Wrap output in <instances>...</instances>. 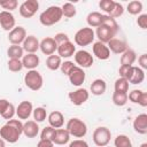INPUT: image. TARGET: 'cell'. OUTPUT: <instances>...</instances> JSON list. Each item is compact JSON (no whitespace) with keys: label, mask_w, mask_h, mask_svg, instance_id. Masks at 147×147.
Returning <instances> with one entry per match:
<instances>
[{"label":"cell","mask_w":147,"mask_h":147,"mask_svg":"<svg viewBox=\"0 0 147 147\" xmlns=\"http://www.w3.org/2000/svg\"><path fill=\"white\" fill-rule=\"evenodd\" d=\"M56 52H57V55L61 59H68V57H71V56L75 55V53H76V46L74 45V42H71L69 40L67 42H63V44L59 45Z\"/></svg>","instance_id":"19"},{"label":"cell","mask_w":147,"mask_h":147,"mask_svg":"<svg viewBox=\"0 0 147 147\" xmlns=\"http://www.w3.org/2000/svg\"><path fill=\"white\" fill-rule=\"evenodd\" d=\"M53 39H54V41L56 42L57 46L61 45V44H63V42H67V41L70 40L69 37H68V34H67V33H63V32H59V33H56V34L54 36Z\"/></svg>","instance_id":"44"},{"label":"cell","mask_w":147,"mask_h":147,"mask_svg":"<svg viewBox=\"0 0 147 147\" xmlns=\"http://www.w3.org/2000/svg\"><path fill=\"white\" fill-rule=\"evenodd\" d=\"M15 24H16L15 17L10 11H6V10L0 11V25L5 31L10 32L15 28Z\"/></svg>","instance_id":"13"},{"label":"cell","mask_w":147,"mask_h":147,"mask_svg":"<svg viewBox=\"0 0 147 147\" xmlns=\"http://www.w3.org/2000/svg\"><path fill=\"white\" fill-rule=\"evenodd\" d=\"M61 63H62V59H61L57 54L49 55V56L46 59V67H47L49 70H52V71H55V70L60 69Z\"/></svg>","instance_id":"30"},{"label":"cell","mask_w":147,"mask_h":147,"mask_svg":"<svg viewBox=\"0 0 147 147\" xmlns=\"http://www.w3.org/2000/svg\"><path fill=\"white\" fill-rule=\"evenodd\" d=\"M129 86H130V83L125 79V78H117L115 80V84H114V88H115V92H123V93H127L129 92Z\"/></svg>","instance_id":"35"},{"label":"cell","mask_w":147,"mask_h":147,"mask_svg":"<svg viewBox=\"0 0 147 147\" xmlns=\"http://www.w3.org/2000/svg\"><path fill=\"white\" fill-rule=\"evenodd\" d=\"M110 138H111V132L106 126H99V127H96L94 130L93 134H92L93 142L96 146H99V147L108 146V144L110 141Z\"/></svg>","instance_id":"6"},{"label":"cell","mask_w":147,"mask_h":147,"mask_svg":"<svg viewBox=\"0 0 147 147\" xmlns=\"http://www.w3.org/2000/svg\"><path fill=\"white\" fill-rule=\"evenodd\" d=\"M68 77H69L70 83H71L74 86L79 87V86H82V85H83V83L85 82L86 74H85L84 69H82V68H79V67L75 65V67L70 70V72L68 74Z\"/></svg>","instance_id":"10"},{"label":"cell","mask_w":147,"mask_h":147,"mask_svg":"<svg viewBox=\"0 0 147 147\" xmlns=\"http://www.w3.org/2000/svg\"><path fill=\"white\" fill-rule=\"evenodd\" d=\"M133 130L139 134H146L147 133V114L142 113L136 116L132 123Z\"/></svg>","instance_id":"20"},{"label":"cell","mask_w":147,"mask_h":147,"mask_svg":"<svg viewBox=\"0 0 147 147\" xmlns=\"http://www.w3.org/2000/svg\"><path fill=\"white\" fill-rule=\"evenodd\" d=\"M39 49L42 52V54L49 56V55H53V54L56 52L57 45H56V42L54 41V39H53L52 37H46V38H44V39L40 41V44H39Z\"/></svg>","instance_id":"18"},{"label":"cell","mask_w":147,"mask_h":147,"mask_svg":"<svg viewBox=\"0 0 147 147\" xmlns=\"http://www.w3.org/2000/svg\"><path fill=\"white\" fill-rule=\"evenodd\" d=\"M32 115H33V121L37 122V123H41L46 119L47 117V113H46V109L44 107H37L33 109L32 111Z\"/></svg>","instance_id":"36"},{"label":"cell","mask_w":147,"mask_h":147,"mask_svg":"<svg viewBox=\"0 0 147 147\" xmlns=\"http://www.w3.org/2000/svg\"><path fill=\"white\" fill-rule=\"evenodd\" d=\"M38 9H39V2L37 0H25L18 7L20 15L24 18H30L34 16Z\"/></svg>","instance_id":"7"},{"label":"cell","mask_w":147,"mask_h":147,"mask_svg":"<svg viewBox=\"0 0 147 147\" xmlns=\"http://www.w3.org/2000/svg\"><path fill=\"white\" fill-rule=\"evenodd\" d=\"M69 147H90L88 144L83 139H76L69 144Z\"/></svg>","instance_id":"49"},{"label":"cell","mask_w":147,"mask_h":147,"mask_svg":"<svg viewBox=\"0 0 147 147\" xmlns=\"http://www.w3.org/2000/svg\"><path fill=\"white\" fill-rule=\"evenodd\" d=\"M54 131L55 129H53L52 126H45L40 133V139L42 140H51L52 141V138H53V134H54Z\"/></svg>","instance_id":"43"},{"label":"cell","mask_w":147,"mask_h":147,"mask_svg":"<svg viewBox=\"0 0 147 147\" xmlns=\"http://www.w3.org/2000/svg\"><path fill=\"white\" fill-rule=\"evenodd\" d=\"M74 57H75V62H76L77 67H79V68H82V69L92 67V64H93V62H94L93 55H92L90 52L85 51V49H79V51H77V52L75 53Z\"/></svg>","instance_id":"8"},{"label":"cell","mask_w":147,"mask_h":147,"mask_svg":"<svg viewBox=\"0 0 147 147\" xmlns=\"http://www.w3.org/2000/svg\"><path fill=\"white\" fill-rule=\"evenodd\" d=\"M26 38V30L23 26H15L8 34V40L11 45H21Z\"/></svg>","instance_id":"11"},{"label":"cell","mask_w":147,"mask_h":147,"mask_svg":"<svg viewBox=\"0 0 147 147\" xmlns=\"http://www.w3.org/2000/svg\"><path fill=\"white\" fill-rule=\"evenodd\" d=\"M92 51H93L94 56L96 59H99V60H108L110 57V51H109V48L107 47L106 44H103L101 41L93 42Z\"/></svg>","instance_id":"15"},{"label":"cell","mask_w":147,"mask_h":147,"mask_svg":"<svg viewBox=\"0 0 147 147\" xmlns=\"http://www.w3.org/2000/svg\"><path fill=\"white\" fill-rule=\"evenodd\" d=\"M62 17H63V15H62L61 7L51 6L40 14L39 21L44 26H52V25L59 23Z\"/></svg>","instance_id":"2"},{"label":"cell","mask_w":147,"mask_h":147,"mask_svg":"<svg viewBox=\"0 0 147 147\" xmlns=\"http://www.w3.org/2000/svg\"><path fill=\"white\" fill-rule=\"evenodd\" d=\"M138 105H140L141 107H146L147 106V93L146 92H142L140 98H139V101H138Z\"/></svg>","instance_id":"51"},{"label":"cell","mask_w":147,"mask_h":147,"mask_svg":"<svg viewBox=\"0 0 147 147\" xmlns=\"http://www.w3.org/2000/svg\"><path fill=\"white\" fill-rule=\"evenodd\" d=\"M18 2L16 0H0V7H2L6 11H13L17 8Z\"/></svg>","instance_id":"40"},{"label":"cell","mask_w":147,"mask_h":147,"mask_svg":"<svg viewBox=\"0 0 147 147\" xmlns=\"http://www.w3.org/2000/svg\"><path fill=\"white\" fill-rule=\"evenodd\" d=\"M94 38L95 33L92 28H82L75 33L74 40L78 46H88L94 41Z\"/></svg>","instance_id":"5"},{"label":"cell","mask_w":147,"mask_h":147,"mask_svg":"<svg viewBox=\"0 0 147 147\" xmlns=\"http://www.w3.org/2000/svg\"><path fill=\"white\" fill-rule=\"evenodd\" d=\"M115 147H133L131 139L126 134H118L114 140Z\"/></svg>","instance_id":"34"},{"label":"cell","mask_w":147,"mask_h":147,"mask_svg":"<svg viewBox=\"0 0 147 147\" xmlns=\"http://www.w3.org/2000/svg\"><path fill=\"white\" fill-rule=\"evenodd\" d=\"M106 45L109 48V51L113 52L114 54H123L127 49L126 42L123 41V40H121V39H117V38H113Z\"/></svg>","instance_id":"24"},{"label":"cell","mask_w":147,"mask_h":147,"mask_svg":"<svg viewBox=\"0 0 147 147\" xmlns=\"http://www.w3.org/2000/svg\"><path fill=\"white\" fill-rule=\"evenodd\" d=\"M94 33H95V36L98 37L99 41H101V42H103V44H107L109 40H111V39L116 36L117 32H115L114 30L109 29L108 26L101 24L100 26L96 28V31H95Z\"/></svg>","instance_id":"14"},{"label":"cell","mask_w":147,"mask_h":147,"mask_svg":"<svg viewBox=\"0 0 147 147\" xmlns=\"http://www.w3.org/2000/svg\"><path fill=\"white\" fill-rule=\"evenodd\" d=\"M144 79H145V71L142 69H140L139 67L132 65L130 68L126 80L133 85H138V84H141L144 82Z\"/></svg>","instance_id":"16"},{"label":"cell","mask_w":147,"mask_h":147,"mask_svg":"<svg viewBox=\"0 0 147 147\" xmlns=\"http://www.w3.org/2000/svg\"><path fill=\"white\" fill-rule=\"evenodd\" d=\"M137 24H138L139 28H141L142 30L147 29V14H140V15H138Z\"/></svg>","instance_id":"47"},{"label":"cell","mask_w":147,"mask_h":147,"mask_svg":"<svg viewBox=\"0 0 147 147\" xmlns=\"http://www.w3.org/2000/svg\"><path fill=\"white\" fill-rule=\"evenodd\" d=\"M24 84L25 86L31 91H39L44 85V78L39 71L34 70H28V72L24 76Z\"/></svg>","instance_id":"4"},{"label":"cell","mask_w":147,"mask_h":147,"mask_svg":"<svg viewBox=\"0 0 147 147\" xmlns=\"http://www.w3.org/2000/svg\"><path fill=\"white\" fill-rule=\"evenodd\" d=\"M7 64H8L9 71H11V72H18V71H21L23 69L22 61L18 60V59H9Z\"/></svg>","instance_id":"39"},{"label":"cell","mask_w":147,"mask_h":147,"mask_svg":"<svg viewBox=\"0 0 147 147\" xmlns=\"http://www.w3.org/2000/svg\"><path fill=\"white\" fill-rule=\"evenodd\" d=\"M70 140V134L65 129H55L53 138H52V142L54 145H65L68 144Z\"/></svg>","instance_id":"25"},{"label":"cell","mask_w":147,"mask_h":147,"mask_svg":"<svg viewBox=\"0 0 147 147\" xmlns=\"http://www.w3.org/2000/svg\"><path fill=\"white\" fill-rule=\"evenodd\" d=\"M0 147H6V142L1 137H0Z\"/></svg>","instance_id":"52"},{"label":"cell","mask_w":147,"mask_h":147,"mask_svg":"<svg viewBox=\"0 0 147 147\" xmlns=\"http://www.w3.org/2000/svg\"><path fill=\"white\" fill-rule=\"evenodd\" d=\"M113 102L117 107H123L127 102V93L123 92H115L113 93Z\"/></svg>","instance_id":"33"},{"label":"cell","mask_w":147,"mask_h":147,"mask_svg":"<svg viewBox=\"0 0 147 147\" xmlns=\"http://www.w3.org/2000/svg\"><path fill=\"white\" fill-rule=\"evenodd\" d=\"M114 5H115V1L114 0H101L99 2V7L106 13V15H109L114 8Z\"/></svg>","instance_id":"41"},{"label":"cell","mask_w":147,"mask_h":147,"mask_svg":"<svg viewBox=\"0 0 147 147\" xmlns=\"http://www.w3.org/2000/svg\"><path fill=\"white\" fill-rule=\"evenodd\" d=\"M37 147H54V144L51 140H42V139H40L39 142L37 144Z\"/></svg>","instance_id":"50"},{"label":"cell","mask_w":147,"mask_h":147,"mask_svg":"<svg viewBox=\"0 0 147 147\" xmlns=\"http://www.w3.org/2000/svg\"><path fill=\"white\" fill-rule=\"evenodd\" d=\"M39 44L40 41L38 40V38L36 36L30 34V36H26L25 40L22 44V47H23V51L26 53H36L39 49Z\"/></svg>","instance_id":"23"},{"label":"cell","mask_w":147,"mask_h":147,"mask_svg":"<svg viewBox=\"0 0 147 147\" xmlns=\"http://www.w3.org/2000/svg\"><path fill=\"white\" fill-rule=\"evenodd\" d=\"M39 133V125L34 121H26L23 123V134L26 138H36Z\"/></svg>","instance_id":"26"},{"label":"cell","mask_w":147,"mask_h":147,"mask_svg":"<svg viewBox=\"0 0 147 147\" xmlns=\"http://www.w3.org/2000/svg\"><path fill=\"white\" fill-rule=\"evenodd\" d=\"M101 24L108 26L109 29L114 30L115 32H118V29H119L118 23L116 22L115 18H113V17H110V16H108V15H103V14H102V23H101Z\"/></svg>","instance_id":"38"},{"label":"cell","mask_w":147,"mask_h":147,"mask_svg":"<svg viewBox=\"0 0 147 147\" xmlns=\"http://www.w3.org/2000/svg\"><path fill=\"white\" fill-rule=\"evenodd\" d=\"M137 60V54L133 49H130L127 48L122 55H121V65H127V67H131L133 65V63L136 62Z\"/></svg>","instance_id":"28"},{"label":"cell","mask_w":147,"mask_h":147,"mask_svg":"<svg viewBox=\"0 0 147 147\" xmlns=\"http://www.w3.org/2000/svg\"><path fill=\"white\" fill-rule=\"evenodd\" d=\"M90 90H91V93H92L93 95L99 96V95H102V94L106 92V90H107V84H106V82H105L103 79L96 78V79H94V80L92 82V84H91V86H90Z\"/></svg>","instance_id":"27"},{"label":"cell","mask_w":147,"mask_h":147,"mask_svg":"<svg viewBox=\"0 0 147 147\" xmlns=\"http://www.w3.org/2000/svg\"><path fill=\"white\" fill-rule=\"evenodd\" d=\"M7 55L9 59H18L21 60L24 55L23 47L20 45H10L7 49Z\"/></svg>","instance_id":"31"},{"label":"cell","mask_w":147,"mask_h":147,"mask_svg":"<svg viewBox=\"0 0 147 147\" xmlns=\"http://www.w3.org/2000/svg\"><path fill=\"white\" fill-rule=\"evenodd\" d=\"M138 63H139V68L142 69V70H146L147 69V54H141L139 57H138Z\"/></svg>","instance_id":"48"},{"label":"cell","mask_w":147,"mask_h":147,"mask_svg":"<svg viewBox=\"0 0 147 147\" xmlns=\"http://www.w3.org/2000/svg\"><path fill=\"white\" fill-rule=\"evenodd\" d=\"M21 61H22L23 68L28 70H34L40 63V59L36 53H26L25 55H23Z\"/></svg>","instance_id":"21"},{"label":"cell","mask_w":147,"mask_h":147,"mask_svg":"<svg viewBox=\"0 0 147 147\" xmlns=\"http://www.w3.org/2000/svg\"><path fill=\"white\" fill-rule=\"evenodd\" d=\"M33 111V106L30 101H22L21 103H18V106L16 107V116L18 119H26L31 116Z\"/></svg>","instance_id":"17"},{"label":"cell","mask_w":147,"mask_h":147,"mask_svg":"<svg viewBox=\"0 0 147 147\" xmlns=\"http://www.w3.org/2000/svg\"><path fill=\"white\" fill-rule=\"evenodd\" d=\"M86 22L90 28H98L102 23V14L99 11H91L86 17Z\"/></svg>","instance_id":"29"},{"label":"cell","mask_w":147,"mask_h":147,"mask_svg":"<svg viewBox=\"0 0 147 147\" xmlns=\"http://www.w3.org/2000/svg\"><path fill=\"white\" fill-rule=\"evenodd\" d=\"M47 121L49 126H52L53 129H61L64 124V116L61 111L54 110L49 113V115L47 116Z\"/></svg>","instance_id":"22"},{"label":"cell","mask_w":147,"mask_h":147,"mask_svg":"<svg viewBox=\"0 0 147 147\" xmlns=\"http://www.w3.org/2000/svg\"><path fill=\"white\" fill-rule=\"evenodd\" d=\"M139 147H147V142H142V144H141Z\"/></svg>","instance_id":"53"},{"label":"cell","mask_w":147,"mask_h":147,"mask_svg":"<svg viewBox=\"0 0 147 147\" xmlns=\"http://www.w3.org/2000/svg\"><path fill=\"white\" fill-rule=\"evenodd\" d=\"M22 133H23V123L21 122V119L11 118L7 121L6 124L2 125L0 129V137L9 144L17 142Z\"/></svg>","instance_id":"1"},{"label":"cell","mask_w":147,"mask_h":147,"mask_svg":"<svg viewBox=\"0 0 147 147\" xmlns=\"http://www.w3.org/2000/svg\"><path fill=\"white\" fill-rule=\"evenodd\" d=\"M123 13H124V7H123V5H122V3H119V2H116V1H115L114 8H113L111 13H110L108 16H110V17H113V18H115V20H116L117 17L122 16V15H123Z\"/></svg>","instance_id":"42"},{"label":"cell","mask_w":147,"mask_h":147,"mask_svg":"<svg viewBox=\"0 0 147 147\" xmlns=\"http://www.w3.org/2000/svg\"><path fill=\"white\" fill-rule=\"evenodd\" d=\"M65 130L69 132L70 137L72 136L75 138H83L87 133V125L82 119L77 117H72L68 121Z\"/></svg>","instance_id":"3"},{"label":"cell","mask_w":147,"mask_h":147,"mask_svg":"<svg viewBox=\"0 0 147 147\" xmlns=\"http://www.w3.org/2000/svg\"><path fill=\"white\" fill-rule=\"evenodd\" d=\"M16 115L15 106L6 99H0V116L7 121L11 119Z\"/></svg>","instance_id":"12"},{"label":"cell","mask_w":147,"mask_h":147,"mask_svg":"<svg viewBox=\"0 0 147 147\" xmlns=\"http://www.w3.org/2000/svg\"><path fill=\"white\" fill-rule=\"evenodd\" d=\"M105 147H109V146H105Z\"/></svg>","instance_id":"54"},{"label":"cell","mask_w":147,"mask_h":147,"mask_svg":"<svg viewBox=\"0 0 147 147\" xmlns=\"http://www.w3.org/2000/svg\"><path fill=\"white\" fill-rule=\"evenodd\" d=\"M141 93H142L141 90H133V91H131V92L127 94V100H130V101L133 102V103H138Z\"/></svg>","instance_id":"45"},{"label":"cell","mask_w":147,"mask_h":147,"mask_svg":"<svg viewBox=\"0 0 147 147\" xmlns=\"http://www.w3.org/2000/svg\"><path fill=\"white\" fill-rule=\"evenodd\" d=\"M68 96H69V100H70V102L72 105H75V106H82V105H84L88 100L90 92L86 88L79 87V88H77L74 92H70L68 94Z\"/></svg>","instance_id":"9"},{"label":"cell","mask_w":147,"mask_h":147,"mask_svg":"<svg viewBox=\"0 0 147 147\" xmlns=\"http://www.w3.org/2000/svg\"><path fill=\"white\" fill-rule=\"evenodd\" d=\"M75 65H76V64H74V62H71V61H64V62H62V63H61L60 69H61L62 74H64V75H67V76H68V74L70 72V70H71Z\"/></svg>","instance_id":"46"},{"label":"cell","mask_w":147,"mask_h":147,"mask_svg":"<svg viewBox=\"0 0 147 147\" xmlns=\"http://www.w3.org/2000/svg\"><path fill=\"white\" fill-rule=\"evenodd\" d=\"M61 10H62V15L64 16V17H68V18H71V17H74L75 15H76V7L72 5V3H70V2H65V3H63L62 5V7H61Z\"/></svg>","instance_id":"37"},{"label":"cell","mask_w":147,"mask_h":147,"mask_svg":"<svg viewBox=\"0 0 147 147\" xmlns=\"http://www.w3.org/2000/svg\"><path fill=\"white\" fill-rule=\"evenodd\" d=\"M126 10L130 15H140V13L142 11V2L138 1V0L130 1L127 3Z\"/></svg>","instance_id":"32"}]
</instances>
